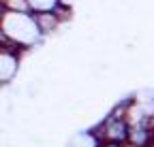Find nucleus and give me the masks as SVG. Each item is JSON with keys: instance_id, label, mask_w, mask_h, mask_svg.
<instances>
[{"instance_id": "obj_5", "label": "nucleus", "mask_w": 154, "mask_h": 147, "mask_svg": "<svg viewBox=\"0 0 154 147\" xmlns=\"http://www.w3.org/2000/svg\"><path fill=\"white\" fill-rule=\"evenodd\" d=\"M34 19H36L38 28H41L43 36H47V34L56 32L58 28H60V24L64 22V19H62V17L58 15L56 11H49V13H34Z\"/></svg>"}, {"instance_id": "obj_2", "label": "nucleus", "mask_w": 154, "mask_h": 147, "mask_svg": "<svg viewBox=\"0 0 154 147\" xmlns=\"http://www.w3.org/2000/svg\"><path fill=\"white\" fill-rule=\"evenodd\" d=\"M128 134H131V124L126 117H116V115H107L103 119V124L96 128V139L99 143L103 141H113V143H128Z\"/></svg>"}, {"instance_id": "obj_9", "label": "nucleus", "mask_w": 154, "mask_h": 147, "mask_svg": "<svg viewBox=\"0 0 154 147\" xmlns=\"http://www.w3.org/2000/svg\"><path fill=\"white\" fill-rule=\"evenodd\" d=\"M148 147H154V139H152V141H150V145H148Z\"/></svg>"}, {"instance_id": "obj_6", "label": "nucleus", "mask_w": 154, "mask_h": 147, "mask_svg": "<svg viewBox=\"0 0 154 147\" xmlns=\"http://www.w3.org/2000/svg\"><path fill=\"white\" fill-rule=\"evenodd\" d=\"M32 13H49V11H58L64 0H28Z\"/></svg>"}, {"instance_id": "obj_7", "label": "nucleus", "mask_w": 154, "mask_h": 147, "mask_svg": "<svg viewBox=\"0 0 154 147\" xmlns=\"http://www.w3.org/2000/svg\"><path fill=\"white\" fill-rule=\"evenodd\" d=\"M0 7L7 13H32L28 0H0Z\"/></svg>"}, {"instance_id": "obj_3", "label": "nucleus", "mask_w": 154, "mask_h": 147, "mask_svg": "<svg viewBox=\"0 0 154 147\" xmlns=\"http://www.w3.org/2000/svg\"><path fill=\"white\" fill-rule=\"evenodd\" d=\"M19 58H22V51L2 47V51H0V79H2V83H11L13 77L17 75Z\"/></svg>"}, {"instance_id": "obj_8", "label": "nucleus", "mask_w": 154, "mask_h": 147, "mask_svg": "<svg viewBox=\"0 0 154 147\" xmlns=\"http://www.w3.org/2000/svg\"><path fill=\"white\" fill-rule=\"evenodd\" d=\"M99 147H126V145H122V143H113V141H103V143H99Z\"/></svg>"}, {"instance_id": "obj_1", "label": "nucleus", "mask_w": 154, "mask_h": 147, "mask_svg": "<svg viewBox=\"0 0 154 147\" xmlns=\"http://www.w3.org/2000/svg\"><path fill=\"white\" fill-rule=\"evenodd\" d=\"M0 28H2L0 41H2V47H7V49L26 51L45 39L36 19H34V13H7V11H2Z\"/></svg>"}, {"instance_id": "obj_4", "label": "nucleus", "mask_w": 154, "mask_h": 147, "mask_svg": "<svg viewBox=\"0 0 154 147\" xmlns=\"http://www.w3.org/2000/svg\"><path fill=\"white\" fill-rule=\"evenodd\" d=\"M152 139H154V132L148 126V122L135 124V126H131V134H128V143L126 145L128 147H148Z\"/></svg>"}]
</instances>
